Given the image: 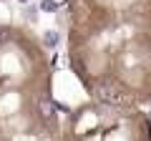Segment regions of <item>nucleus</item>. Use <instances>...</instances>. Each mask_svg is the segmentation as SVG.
<instances>
[{
    "mask_svg": "<svg viewBox=\"0 0 151 141\" xmlns=\"http://www.w3.org/2000/svg\"><path fill=\"white\" fill-rule=\"evenodd\" d=\"M60 131L63 141H151V119L141 106L91 98L65 116Z\"/></svg>",
    "mask_w": 151,
    "mask_h": 141,
    "instance_id": "7ed1b4c3",
    "label": "nucleus"
},
{
    "mask_svg": "<svg viewBox=\"0 0 151 141\" xmlns=\"http://www.w3.org/2000/svg\"><path fill=\"white\" fill-rule=\"evenodd\" d=\"M68 60L91 98L151 103V0H68Z\"/></svg>",
    "mask_w": 151,
    "mask_h": 141,
    "instance_id": "f257e3e1",
    "label": "nucleus"
},
{
    "mask_svg": "<svg viewBox=\"0 0 151 141\" xmlns=\"http://www.w3.org/2000/svg\"><path fill=\"white\" fill-rule=\"evenodd\" d=\"M45 45L25 25H0V141H63Z\"/></svg>",
    "mask_w": 151,
    "mask_h": 141,
    "instance_id": "f03ea898",
    "label": "nucleus"
}]
</instances>
